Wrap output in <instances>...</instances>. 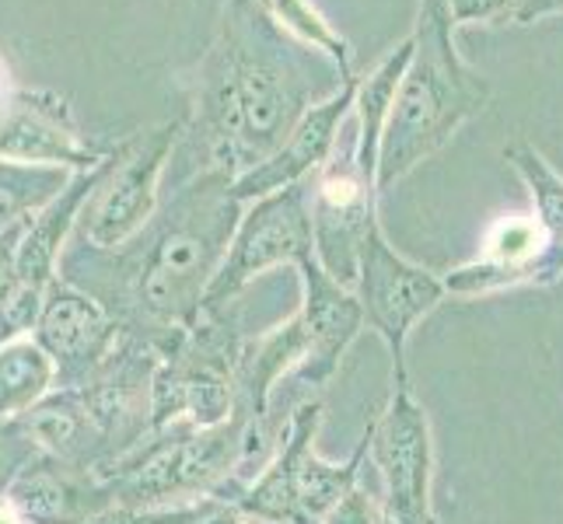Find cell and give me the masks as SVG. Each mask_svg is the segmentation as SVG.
<instances>
[{
  "label": "cell",
  "instance_id": "cell-26",
  "mask_svg": "<svg viewBox=\"0 0 563 524\" xmlns=\"http://www.w3.org/2000/svg\"><path fill=\"white\" fill-rule=\"evenodd\" d=\"M556 14H563V0H526L521 11L515 14V25H536Z\"/></svg>",
  "mask_w": 563,
  "mask_h": 524
},
{
  "label": "cell",
  "instance_id": "cell-5",
  "mask_svg": "<svg viewBox=\"0 0 563 524\" xmlns=\"http://www.w3.org/2000/svg\"><path fill=\"white\" fill-rule=\"evenodd\" d=\"M319 420H322V405L305 402L290 416L274 461L245 490H239L228 500L231 508L266 524H322L325 514L354 490L364 451L372 448V431H367L361 448L346 465H325L319 461L312 444Z\"/></svg>",
  "mask_w": 563,
  "mask_h": 524
},
{
  "label": "cell",
  "instance_id": "cell-19",
  "mask_svg": "<svg viewBox=\"0 0 563 524\" xmlns=\"http://www.w3.org/2000/svg\"><path fill=\"white\" fill-rule=\"evenodd\" d=\"M56 384V364L32 333L0 339V420H25Z\"/></svg>",
  "mask_w": 563,
  "mask_h": 524
},
{
  "label": "cell",
  "instance_id": "cell-14",
  "mask_svg": "<svg viewBox=\"0 0 563 524\" xmlns=\"http://www.w3.org/2000/svg\"><path fill=\"white\" fill-rule=\"evenodd\" d=\"M357 77L354 81H346L333 99H325V102L308 109L305 120L295 126V133H290L287 144L274 154V158L256 165V168H249L245 175H239L235 197L242 203H252L260 197H269V192H277V189L305 182L325 168V161L333 158V150L340 144V130L346 123V115H351V109H354Z\"/></svg>",
  "mask_w": 563,
  "mask_h": 524
},
{
  "label": "cell",
  "instance_id": "cell-16",
  "mask_svg": "<svg viewBox=\"0 0 563 524\" xmlns=\"http://www.w3.org/2000/svg\"><path fill=\"white\" fill-rule=\"evenodd\" d=\"M29 524H88L95 514L112 508L109 487L91 472L70 469L56 458H35L8 490Z\"/></svg>",
  "mask_w": 563,
  "mask_h": 524
},
{
  "label": "cell",
  "instance_id": "cell-20",
  "mask_svg": "<svg viewBox=\"0 0 563 524\" xmlns=\"http://www.w3.org/2000/svg\"><path fill=\"white\" fill-rule=\"evenodd\" d=\"M70 168L22 165L0 158V235L22 224L38 207H46L70 182Z\"/></svg>",
  "mask_w": 563,
  "mask_h": 524
},
{
  "label": "cell",
  "instance_id": "cell-29",
  "mask_svg": "<svg viewBox=\"0 0 563 524\" xmlns=\"http://www.w3.org/2000/svg\"><path fill=\"white\" fill-rule=\"evenodd\" d=\"M0 524H29L8 497H0Z\"/></svg>",
  "mask_w": 563,
  "mask_h": 524
},
{
  "label": "cell",
  "instance_id": "cell-28",
  "mask_svg": "<svg viewBox=\"0 0 563 524\" xmlns=\"http://www.w3.org/2000/svg\"><path fill=\"white\" fill-rule=\"evenodd\" d=\"M18 91H22V88H14L11 74H8V64L0 60V115H4V112L11 109V102L18 99Z\"/></svg>",
  "mask_w": 563,
  "mask_h": 524
},
{
  "label": "cell",
  "instance_id": "cell-22",
  "mask_svg": "<svg viewBox=\"0 0 563 524\" xmlns=\"http://www.w3.org/2000/svg\"><path fill=\"white\" fill-rule=\"evenodd\" d=\"M504 158L515 165V171L521 175V182L529 186L532 197V213L542 224V231L550 235L553 245H563V175H556L547 158L529 147V144H515L504 150Z\"/></svg>",
  "mask_w": 563,
  "mask_h": 524
},
{
  "label": "cell",
  "instance_id": "cell-27",
  "mask_svg": "<svg viewBox=\"0 0 563 524\" xmlns=\"http://www.w3.org/2000/svg\"><path fill=\"white\" fill-rule=\"evenodd\" d=\"M197 524H245V514H239L235 508H231V503H224V500L213 497V500H210V508H207V514H203Z\"/></svg>",
  "mask_w": 563,
  "mask_h": 524
},
{
  "label": "cell",
  "instance_id": "cell-13",
  "mask_svg": "<svg viewBox=\"0 0 563 524\" xmlns=\"http://www.w3.org/2000/svg\"><path fill=\"white\" fill-rule=\"evenodd\" d=\"M0 158L22 165H53L88 171L109 158L95 150L77 130L67 102L46 91H18L11 109L0 115Z\"/></svg>",
  "mask_w": 563,
  "mask_h": 524
},
{
  "label": "cell",
  "instance_id": "cell-23",
  "mask_svg": "<svg viewBox=\"0 0 563 524\" xmlns=\"http://www.w3.org/2000/svg\"><path fill=\"white\" fill-rule=\"evenodd\" d=\"M35 458H43L38 444L25 431L22 420H0V497H8L14 479L22 476Z\"/></svg>",
  "mask_w": 563,
  "mask_h": 524
},
{
  "label": "cell",
  "instance_id": "cell-7",
  "mask_svg": "<svg viewBox=\"0 0 563 524\" xmlns=\"http://www.w3.org/2000/svg\"><path fill=\"white\" fill-rule=\"evenodd\" d=\"M183 130L186 120H176L137 133V137H130L126 144L112 150L102 182L91 192L81 221H77L74 242L115 252L141 235L162 207L158 186Z\"/></svg>",
  "mask_w": 563,
  "mask_h": 524
},
{
  "label": "cell",
  "instance_id": "cell-4",
  "mask_svg": "<svg viewBox=\"0 0 563 524\" xmlns=\"http://www.w3.org/2000/svg\"><path fill=\"white\" fill-rule=\"evenodd\" d=\"M252 416L239 413L218 426L176 423L151 431L137 451L126 455L102 479L112 503L123 508H176L218 497L224 482L235 476Z\"/></svg>",
  "mask_w": 563,
  "mask_h": 524
},
{
  "label": "cell",
  "instance_id": "cell-15",
  "mask_svg": "<svg viewBox=\"0 0 563 524\" xmlns=\"http://www.w3.org/2000/svg\"><path fill=\"white\" fill-rule=\"evenodd\" d=\"M550 245L553 242L536 221V213H504L483 238L479 259L444 277V287L452 294H487L500 287L536 283V266Z\"/></svg>",
  "mask_w": 563,
  "mask_h": 524
},
{
  "label": "cell",
  "instance_id": "cell-21",
  "mask_svg": "<svg viewBox=\"0 0 563 524\" xmlns=\"http://www.w3.org/2000/svg\"><path fill=\"white\" fill-rule=\"evenodd\" d=\"M260 4L284 32H290L295 38H301V43L325 53L329 60L340 67L343 77H357V56H354L351 43L329 25V18L312 4V0H260Z\"/></svg>",
  "mask_w": 563,
  "mask_h": 524
},
{
  "label": "cell",
  "instance_id": "cell-6",
  "mask_svg": "<svg viewBox=\"0 0 563 524\" xmlns=\"http://www.w3.org/2000/svg\"><path fill=\"white\" fill-rule=\"evenodd\" d=\"M245 343L224 312L207 315L189 336L158 360L154 371V420L151 431L176 423L218 426L239 413V367Z\"/></svg>",
  "mask_w": 563,
  "mask_h": 524
},
{
  "label": "cell",
  "instance_id": "cell-24",
  "mask_svg": "<svg viewBox=\"0 0 563 524\" xmlns=\"http://www.w3.org/2000/svg\"><path fill=\"white\" fill-rule=\"evenodd\" d=\"M210 500H197V503H176V508H123V503H112L102 514H95L88 524H197Z\"/></svg>",
  "mask_w": 563,
  "mask_h": 524
},
{
  "label": "cell",
  "instance_id": "cell-8",
  "mask_svg": "<svg viewBox=\"0 0 563 524\" xmlns=\"http://www.w3.org/2000/svg\"><path fill=\"white\" fill-rule=\"evenodd\" d=\"M312 186L316 175L305 182L269 192V197L252 200L242 210V221L231 248L224 256L221 274L213 277L203 312L221 315L228 301L245 290L260 274L274 266H301L316 256V227H312Z\"/></svg>",
  "mask_w": 563,
  "mask_h": 524
},
{
  "label": "cell",
  "instance_id": "cell-11",
  "mask_svg": "<svg viewBox=\"0 0 563 524\" xmlns=\"http://www.w3.org/2000/svg\"><path fill=\"white\" fill-rule=\"evenodd\" d=\"M372 455L385 479L382 524H438L431 511V426L410 388L372 426Z\"/></svg>",
  "mask_w": 563,
  "mask_h": 524
},
{
  "label": "cell",
  "instance_id": "cell-25",
  "mask_svg": "<svg viewBox=\"0 0 563 524\" xmlns=\"http://www.w3.org/2000/svg\"><path fill=\"white\" fill-rule=\"evenodd\" d=\"M526 0H444L455 29L462 25H515V14Z\"/></svg>",
  "mask_w": 563,
  "mask_h": 524
},
{
  "label": "cell",
  "instance_id": "cell-3",
  "mask_svg": "<svg viewBox=\"0 0 563 524\" xmlns=\"http://www.w3.org/2000/svg\"><path fill=\"white\" fill-rule=\"evenodd\" d=\"M413 56L406 67L378 150V197L406 179L420 161L449 144L490 102V85L462 60L455 22L444 0H420L413 25Z\"/></svg>",
  "mask_w": 563,
  "mask_h": 524
},
{
  "label": "cell",
  "instance_id": "cell-9",
  "mask_svg": "<svg viewBox=\"0 0 563 524\" xmlns=\"http://www.w3.org/2000/svg\"><path fill=\"white\" fill-rule=\"evenodd\" d=\"M361 308L364 322L388 343L396 360V388H406V339H410L413 325L431 312L444 298V280L434 277L431 269H423L410 259H402L399 252L385 242L382 227L372 224L361 245Z\"/></svg>",
  "mask_w": 563,
  "mask_h": 524
},
{
  "label": "cell",
  "instance_id": "cell-12",
  "mask_svg": "<svg viewBox=\"0 0 563 524\" xmlns=\"http://www.w3.org/2000/svg\"><path fill=\"white\" fill-rule=\"evenodd\" d=\"M32 336L56 364V388H81L123 339V328L81 287L56 280L46 290Z\"/></svg>",
  "mask_w": 563,
  "mask_h": 524
},
{
  "label": "cell",
  "instance_id": "cell-17",
  "mask_svg": "<svg viewBox=\"0 0 563 524\" xmlns=\"http://www.w3.org/2000/svg\"><path fill=\"white\" fill-rule=\"evenodd\" d=\"M298 269L305 280L301 319L312 328V343H316L312 360L305 364V378L312 384H322L336 371L343 349L351 346L357 328L364 325V308L354 294H346L340 280L325 274V266L316 256L305 259Z\"/></svg>",
  "mask_w": 563,
  "mask_h": 524
},
{
  "label": "cell",
  "instance_id": "cell-2",
  "mask_svg": "<svg viewBox=\"0 0 563 524\" xmlns=\"http://www.w3.org/2000/svg\"><path fill=\"white\" fill-rule=\"evenodd\" d=\"M354 81L284 32L260 0H224L221 29L189 81L186 130L203 168L245 175L287 144L305 112Z\"/></svg>",
  "mask_w": 563,
  "mask_h": 524
},
{
  "label": "cell",
  "instance_id": "cell-1",
  "mask_svg": "<svg viewBox=\"0 0 563 524\" xmlns=\"http://www.w3.org/2000/svg\"><path fill=\"white\" fill-rule=\"evenodd\" d=\"M242 207L235 175L200 168L123 248L102 252L70 238L60 280L99 301L120 322L123 336L165 357L203 319L210 283L224 266Z\"/></svg>",
  "mask_w": 563,
  "mask_h": 524
},
{
  "label": "cell",
  "instance_id": "cell-10",
  "mask_svg": "<svg viewBox=\"0 0 563 524\" xmlns=\"http://www.w3.org/2000/svg\"><path fill=\"white\" fill-rule=\"evenodd\" d=\"M372 224H378V189L357 165V133H351V144H336L312 186L316 259L333 280H357L361 245Z\"/></svg>",
  "mask_w": 563,
  "mask_h": 524
},
{
  "label": "cell",
  "instance_id": "cell-18",
  "mask_svg": "<svg viewBox=\"0 0 563 524\" xmlns=\"http://www.w3.org/2000/svg\"><path fill=\"white\" fill-rule=\"evenodd\" d=\"M410 56H413V38H406V43H399L393 53H388L372 74L357 77V99H354V112H357V165L372 182L378 175L382 133H385V123H388V112H393L402 74H406V67H410Z\"/></svg>",
  "mask_w": 563,
  "mask_h": 524
}]
</instances>
